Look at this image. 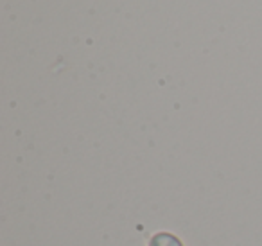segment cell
Wrapping results in <instances>:
<instances>
[{"label":"cell","instance_id":"6da1fadb","mask_svg":"<svg viewBox=\"0 0 262 246\" xmlns=\"http://www.w3.org/2000/svg\"><path fill=\"white\" fill-rule=\"evenodd\" d=\"M151 246H182V244H180L174 237H171V235L162 234V235H157V237L153 239Z\"/></svg>","mask_w":262,"mask_h":246}]
</instances>
